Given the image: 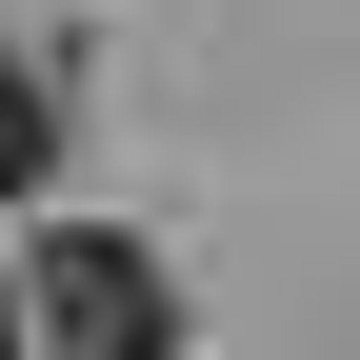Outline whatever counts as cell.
<instances>
[{
    "label": "cell",
    "instance_id": "cell-1",
    "mask_svg": "<svg viewBox=\"0 0 360 360\" xmlns=\"http://www.w3.org/2000/svg\"><path fill=\"white\" fill-rule=\"evenodd\" d=\"M160 340H180L160 240H120V220H60V240L20 260V360H160Z\"/></svg>",
    "mask_w": 360,
    "mask_h": 360
},
{
    "label": "cell",
    "instance_id": "cell-2",
    "mask_svg": "<svg viewBox=\"0 0 360 360\" xmlns=\"http://www.w3.org/2000/svg\"><path fill=\"white\" fill-rule=\"evenodd\" d=\"M40 180H60V80L0 40V200H40Z\"/></svg>",
    "mask_w": 360,
    "mask_h": 360
}]
</instances>
